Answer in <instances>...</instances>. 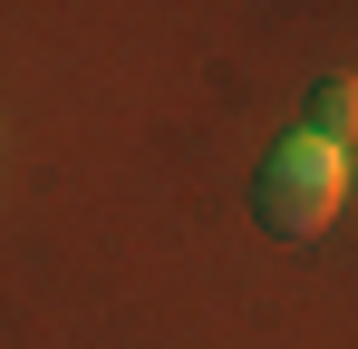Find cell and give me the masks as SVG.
<instances>
[{
	"label": "cell",
	"instance_id": "obj_1",
	"mask_svg": "<svg viewBox=\"0 0 358 349\" xmlns=\"http://www.w3.org/2000/svg\"><path fill=\"white\" fill-rule=\"evenodd\" d=\"M252 204H262V224L281 233V242H320V233L339 224V204H349V156L329 136L291 126L262 156V174H252Z\"/></svg>",
	"mask_w": 358,
	"mask_h": 349
},
{
	"label": "cell",
	"instance_id": "obj_2",
	"mask_svg": "<svg viewBox=\"0 0 358 349\" xmlns=\"http://www.w3.org/2000/svg\"><path fill=\"white\" fill-rule=\"evenodd\" d=\"M300 126H310V136H329V146L349 156V146H358V78H329V88L310 97V116H300Z\"/></svg>",
	"mask_w": 358,
	"mask_h": 349
}]
</instances>
